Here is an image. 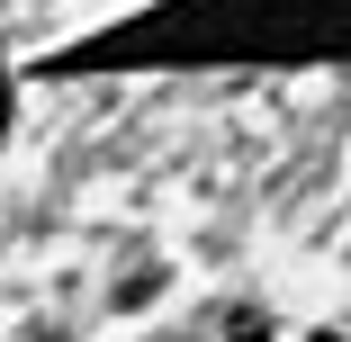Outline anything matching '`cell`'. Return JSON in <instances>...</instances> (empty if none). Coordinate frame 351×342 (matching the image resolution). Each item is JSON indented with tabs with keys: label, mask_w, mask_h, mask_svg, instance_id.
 <instances>
[{
	"label": "cell",
	"mask_w": 351,
	"mask_h": 342,
	"mask_svg": "<svg viewBox=\"0 0 351 342\" xmlns=\"http://www.w3.org/2000/svg\"><path fill=\"white\" fill-rule=\"evenodd\" d=\"M0 126H10V82H0Z\"/></svg>",
	"instance_id": "6da1fadb"
}]
</instances>
